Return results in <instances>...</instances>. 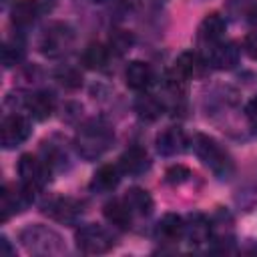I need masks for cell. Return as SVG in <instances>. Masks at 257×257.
I'll use <instances>...</instances> for the list:
<instances>
[{
	"instance_id": "83f0119b",
	"label": "cell",
	"mask_w": 257,
	"mask_h": 257,
	"mask_svg": "<svg viewBox=\"0 0 257 257\" xmlns=\"http://www.w3.org/2000/svg\"><path fill=\"white\" fill-rule=\"evenodd\" d=\"M243 50H245V54H247L249 58L257 60V30H255V32H249V34L245 36V40H243Z\"/></svg>"
},
{
	"instance_id": "5b68a950",
	"label": "cell",
	"mask_w": 257,
	"mask_h": 257,
	"mask_svg": "<svg viewBox=\"0 0 257 257\" xmlns=\"http://www.w3.org/2000/svg\"><path fill=\"white\" fill-rule=\"evenodd\" d=\"M76 245L80 251L96 255V253H106L114 245V241H112V235L104 227L84 225L76 231Z\"/></svg>"
},
{
	"instance_id": "7402d4cb",
	"label": "cell",
	"mask_w": 257,
	"mask_h": 257,
	"mask_svg": "<svg viewBox=\"0 0 257 257\" xmlns=\"http://www.w3.org/2000/svg\"><path fill=\"white\" fill-rule=\"evenodd\" d=\"M104 217H106L108 223H112L120 229H126L131 225L133 213H131V209L126 207L124 201H110V203L104 205Z\"/></svg>"
},
{
	"instance_id": "4fadbf2b",
	"label": "cell",
	"mask_w": 257,
	"mask_h": 257,
	"mask_svg": "<svg viewBox=\"0 0 257 257\" xmlns=\"http://www.w3.org/2000/svg\"><path fill=\"white\" fill-rule=\"evenodd\" d=\"M118 169L124 175H141L149 169V157L141 147H131L120 155Z\"/></svg>"
},
{
	"instance_id": "52a82bcc",
	"label": "cell",
	"mask_w": 257,
	"mask_h": 257,
	"mask_svg": "<svg viewBox=\"0 0 257 257\" xmlns=\"http://www.w3.org/2000/svg\"><path fill=\"white\" fill-rule=\"evenodd\" d=\"M30 137V122L20 114H10L2 120L0 141L4 149H14Z\"/></svg>"
},
{
	"instance_id": "44dd1931",
	"label": "cell",
	"mask_w": 257,
	"mask_h": 257,
	"mask_svg": "<svg viewBox=\"0 0 257 257\" xmlns=\"http://www.w3.org/2000/svg\"><path fill=\"white\" fill-rule=\"evenodd\" d=\"M12 22L16 26H28L34 22L38 14V4L36 0H16L12 4Z\"/></svg>"
},
{
	"instance_id": "1f68e13d",
	"label": "cell",
	"mask_w": 257,
	"mask_h": 257,
	"mask_svg": "<svg viewBox=\"0 0 257 257\" xmlns=\"http://www.w3.org/2000/svg\"><path fill=\"white\" fill-rule=\"evenodd\" d=\"M92 2H104V0H92Z\"/></svg>"
},
{
	"instance_id": "ffe728a7",
	"label": "cell",
	"mask_w": 257,
	"mask_h": 257,
	"mask_svg": "<svg viewBox=\"0 0 257 257\" xmlns=\"http://www.w3.org/2000/svg\"><path fill=\"white\" fill-rule=\"evenodd\" d=\"M122 201L126 203L133 215H149L153 211V197L145 189H139V187L128 189Z\"/></svg>"
},
{
	"instance_id": "7c38bea8",
	"label": "cell",
	"mask_w": 257,
	"mask_h": 257,
	"mask_svg": "<svg viewBox=\"0 0 257 257\" xmlns=\"http://www.w3.org/2000/svg\"><path fill=\"white\" fill-rule=\"evenodd\" d=\"M157 237L163 243H177L181 237H185V221L183 217L175 213L163 215V219L157 225Z\"/></svg>"
},
{
	"instance_id": "9c48e42d",
	"label": "cell",
	"mask_w": 257,
	"mask_h": 257,
	"mask_svg": "<svg viewBox=\"0 0 257 257\" xmlns=\"http://www.w3.org/2000/svg\"><path fill=\"white\" fill-rule=\"evenodd\" d=\"M32 197H34V195H32L30 191H26L24 187L12 191L8 185H4V189H2V193H0V213H2V221H8V217H10L12 213L22 211V209L30 203Z\"/></svg>"
},
{
	"instance_id": "4316f807",
	"label": "cell",
	"mask_w": 257,
	"mask_h": 257,
	"mask_svg": "<svg viewBox=\"0 0 257 257\" xmlns=\"http://www.w3.org/2000/svg\"><path fill=\"white\" fill-rule=\"evenodd\" d=\"M22 56V46L20 44H10L6 42L2 48V58H4V66H12L16 64V60Z\"/></svg>"
},
{
	"instance_id": "f546056e",
	"label": "cell",
	"mask_w": 257,
	"mask_h": 257,
	"mask_svg": "<svg viewBox=\"0 0 257 257\" xmlns=\"http://www.w3.org/2000/svg\"><path fill=\"white\" fill-rule=\"evenodd\" d=\"M10 253H12V247L8 245V239L0 237V255H10Z\"/></svg>"
},
{
	"instance_id": "6da1fadb",
	"label": "cell",
	"mask_w": 257,
	"mask_h": 257,
	"mask_svg": "<svg viewBox=\"0 0 257 257\" xmlns=\"http://www.w3.org/2000/svg\"><path fill=\"white\" fill-rule=\"evenodd\" d=\"M112 143V131L106 122L102 120H88L84 122L76 137H74V147L78 151V155L86 161H92V159H98Z\"/></svg>"
},
{
	"instance_id": "4dcf8cb0",
	"label": "cell",
	"mask_w": 257,
	"mask_h": 257,
	"mask_svg": "<svg viewBox=\"0 0 257 257\" xmlns=\"http://www.w3.org/2000/svg\"><path fill=\"white\" fill-rule=\"evenodd\" d=\"M247 20H249L253 26H257V4L247 10Z\"/></svg>"
},
{
	"instance_id": "cb8c5ba5",
	"label": "cell",
	"mask_w": 257,
	"mask_h": 257,
	"mask_svg": "<svg viewBox=\"0 0 257 257\" xmlns=\"http://www.w3.org/2000/svg\"><path fill=\"white\" fill-rule=\"evenodd\" d=\"M106 60H108V50H106L102 44H98V42L88 44L86 50H84V54H82L84 66H86V68H92V70L102 68V66L106 64Z\"/></svg>"
},
{
	"instance_id": "30bf717a",
	"label": "cell",
	"mask_w": 257,
	"mask_h": 257,
	"mask_svg": "<svg viewBox=\"0 0 257 257\" xmlns=\"http://www.w3.org/2000/svg\"><path fill=\"white\" fill-rule=\"evenodd\" d=\"M187 149V137L181 128L171 126L165 128L159 137H157V151L165 157H173V155H181Z\"/></svg>"
},
{
	"instance_id": "ac0fdd59",
	"label": "cell",
	"mask_w": 257,
	"mask_h": 257,
	"mask_svg": "<svg viewBox=\"0 0 257 257\" xmlns=\"http://www.w3.org/2000/svg\"><path fill=\"white\" fill-rule=\"evenodd\" d=\"M203 64H205V60L197 52H183L175 60V76L181 80H189L193 76H199L203 70Z\"/></svg>"
},
{
	"instance_id": "3957f363",
	"label": "cell",
	"mask_w": 257,
	"mask_h": 257,
	"mask_svg": "<svg viewBox=\"0 0 257 257\" xmlns=\"http://www.w3.org/2000/svg\"><path fill=\"white\" fill-rule=\"evenodd\" d=\"M18 175H20L22 187L34 195L46 185L50 167L34 155H22L18 161Z\"/></svg>"
},
{
	"instance_id": "277c9868",
	"label": "cell",
	"mask_w": 257,
	"mask_h": 257,
	"mask_svg": "<svg viewBox=\"0 0 257 257\" xmlns=\"http://www.w3.org/2000/svg\"><path fill=\"white\" fill-rule=\"evenodd\" d=\"M24 247L32 253H58L62 249V239L48 227L34 225L22 231Z\"/></svg>"
},
{
	"instance_id": "8fae6325",
	"label": "cell",
	"mask_w": 257,
	"mask_h": 257,
	"mask_svg": "<svg viewBox=\"0 0 257 257\" xmlns=\"http://www.w3.org/2000/svg\"><path fill=\"white\" fill-rule=\"evenodd\" d=\"M46 215H50L54 221H60V223H74L80 213H82V207L80 203H76L74 199H54L46 205L44 209Z\"/></svg>"
},
{
	"instance_id": "8992f818",
	"label": "cell",
	"mask_w": 257,
	"mask_h": 257,
	"mask_svg": "<svg viewBox=\"0 0 257 257\" xmlns=\"http://www.w3.org/2000/svg\"><path fill=\"white\" fill-rule=\"evenodd\" d=\"M72 40H74V34L72 30L66 26V24H52L46 28V32L42 34V40H40V50L46 54V56H60L64 54L70 46H72Z\"/></svg>"
},
{
	"instance_id": "ba28073f",
	"label": "cell",
	"mask_w": 257,
	"mask_h": 257,
	"mask_svg": "<svg viewBox=\"0 0 257 257\" xmlns=\"http://www.w3.org/2000/svg\"><path fill=\"white\" fill-rule=\"evenodd\" d=\"M209 52H207V62L219 70H227V68H233L239 60V48L235 42H217V44H211L207 46Z\"/></svg>"
},
{
	"instance_id": "7a4b0ae2",
	"label": "cell",
	"mask_w": 257,
	"mask_h": 257,
	"mask_svg": "<svg viewBox=\"0 0 257 257\" xmlns=\"http://www.w3.org/2000/svg\"><path fill=\"white\" fill-rule=\"evenodd\" d=\"M193 149H195L197 157L203 161V165L209 167L217 177L227 179L233 173V161H231V157L221 149V145L215 139H211L207 135H195Z\"/></svg>"
},
{
	"instance_id": "e0dca14e",
	"label": "cell",
	"mask_w": 257,
	"mask_h": 257,
	"mask_svg": "<svg viewBox=\"0 0 257 257\" xmlns=\"http://www.w3.org/2000/svg\"><path fill=\"white\" fill-rule=\"evenodd\" d=\"M26 108H28V112H30L32 118L46 120L52 114V110H54V96L50 92H46V90H38V92H34V94L28 96Z\"/></svg>"
},
{
	"instance_id": "2e32d148",
	"label": "cell",
	"mask_w": 257,
	"mask_h": 257,
	"mask_svg": "<svg viewBox=\"0 0 257 257\" xmlns=\"http://www.w3.org/2000/svg\"><path fill=\"white\" fill-rule=\"evenodd\" d=\"M124 80L126 86H131L133 90H145L153 82V70L147 62L133 60L124 70Z\"/></svg>"
},
{
	"instance_id": "484cf974",
	"label": "cell",
	"mask_w": 257,
	"mask_h": 257,
	"mask_svg": "<svg viewBox=\"0 0 257 257\" xmlns=\"http://www.w3.org/2000/svg\"><path fill=\"white\" fill-rule=\"evenodd\" d=\"M131 44H133V38H131L128 32H124V30H114V32H112V36H110V46H112L116 52H124Z\"/></svg>"
},
{
	"instance_id": "f1b7e54d",
	"label": "cell",
	"mask_w": 257,
	"mask_h": 257,
	"mask_svg": "<svg viewBox=\"0 0 257 257\" xmlns=\"http://www.w3.org/2000/svg\"><path fill=\"white\" fill-rule=\"evenodd\" d=\"M247 118H249V122H251V126L257 131V96L247 104Z\"/></svg>"
},
{
	"instance_id": "603a6c76",
	"label": "cell",
	"mask_w": 257,
	"mask_h": 257,
	"mask_svg": "<svg viewBox=\"0 0 257 257\" xmlns=\"http://www.w3.org/2000/svg\"><path fill=\"white\" fill-rule=\"evenodd\" d=\"M135 108H137L139 116L149 118V120H155L163 112V102L157 96H153V94H141L137 98V102H135Z\"/></svg>"
},
{
	"instance_id": "d6986e66",
	"label": "cell",
	"mask_w": 257,
	"mask_h": 257,
	"mask_svg": "<svg viewBox=\"0 0 257 257\" xmlns=\"http://www.w3.org/2000/svg\"><path fill=\"white\" fill-rule=\"evenodd\" d=\"M118 181H120V169L114 167V165H102L92 175L90 189L98 191V193H106V191H112L118 185Z\"/></svg>"
},
{
	"instance_id": "5bb4252c",
	"label": "cell",
	"mask_w": 257,
	"mask_h": 257,
	"mask_svg": "<svg viewBox=\"0 0 257 257\" xmlns=\"http://www.w3.org/2000/svg\"><path fill=\"white\" fill-rule=\"evenodd\" d=\"M185 237L191 245H201L211 237V223L201 213H193L185 221Z\"/></svg>"
},
{
	"instance_id": "d4e9b609",
	"label": "cell",
	"mask_w": 257,
	"mask_h": 257,
	"mask_svg": "<svg viewBox=\"0 0 257 257\" xmlns=\"http://www.w3.org/2000/svg\"><path fill=\"white\" fill-rule=\"evenodd\" d=\"M189 177H191V171L187 167H183V165H173L165 173V179L171 185H183L185 181H189Z\"/></svg>"
},
{
	"instance_id": "9a60e30c",
	"label": "cell",
	"mask_w": 257,
	"mask_h": 257,
	"mask_svg": "<svg viewBox=\"0 0 257 257\" xmlns=\"http://www.w3.org/2000/svg\"><path fill=\"white\" fill-rule=\"evenodd\" d=\"M223 34H225V20L219 14H215V12L213 14H207L205 20L199 26V40L205 46H211V44L221 42Z\"/></svg>"
}]
</instances>
